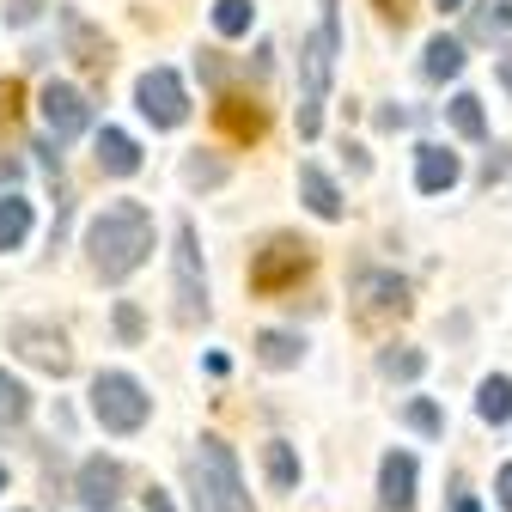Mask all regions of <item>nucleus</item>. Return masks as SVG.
Listing matches in <instances>:
<instances>
[{
    "label": "nucleus",
    "instance_id": "obj_1",
    "mask_svg": "<svg viewBox=\"0 0 512 512\" xmlns=\"http://www.w3.org/2000/svg\"><path fill=\"white\" fill-rule=\"evenodd\" d=\"M153 256V214L141 202H110L86 226V263L98 281H128Z\"/></svg>",
    "mask_w": 512,
    "mask_h": 512
},
{
    "label": "nucleus",
    "instance_id": "obj_2",
    "mask_svg": "<svg viewBox=\"0 0 512 512\" xmlns=\"http://www.w3.org/2000/svg\"><path fill=\"white\" fill-rule=\"evenodd\" d=\"M342 0H324V19L311 37H299V135L311 141L324 128V98H330V74H336V49H342Z\"/></svg>",
    "mask_w": 512,
    "mask_h": 512
},
{
    "label": "nucleus",
    "instance_id": "obj_3",
    "mask_svg": "<svg viewBox=\"0 0 512 512\" xmlns=\"http://www.w3.org/2000/svg\"><path fill=\"white\" fill-rule=\"evenodd\" d=\"M189 494H196V512H250L244 476H238V452L226 439H202V452L189 458Z\"/></svg>",
    "mask_w": 512,
    "mask_h": 512
},
{
    "label": "nucleus",
    "instance_id": "obj_4",
    "mask_svg": "<svg viewBox=\"0 0 512 512\" xmlns=\"http://www.w3.org/2000/svg\"><path fill=\"white\" fill-rule=\"evenodd\" d=\"M171 299H177V324H208V275H202V244L189 220H177L171 232Z\"/></svg>",
    "mask_w": 512,
    "mask_h": 512
},
{
    "label": "nucleus",
    "instance_id": "obj_5",
    "mask_svg": "<svg viewBox=\"0 0 512 512\" xmlns=\"http://www.w3.org/2000/svg\"><path fill=\"white\" fill-rule=\"evenodd\" d=\"M92 415L104 433H141L147 415H153V397L141 391V378L128 372H98L92 378Z\"/></svg>",
    "mask_w": 512,
    "mask_h": 512
},
{
    "label": "nucleus",
    "instance_id": "obj_6",
    "mask_svg": "<svg viewBox=\"0 0 512 512\" xmlns=\"http://www.w3.org/2000/svg\"><path fill=\"white\" fill-rule=\"evenodd\" d=\"M305 275H311V244H305V238H293V232H275L263 250L250 256V293H263V299H275V293L299 287Z\"/></svg>",
    "mask_w": 512,
    "mask_h": 512
},
{
    "label": "nucleus",
    "instance_id": "obj_7",
    "mask_svg": "<svg viewBox=\"0 0 512 512\" xmlns=\"http://www.w3.org/2000/svg\"><path fill=\"white\" fill-rule=\"evenodd\" d=\"M348 299H354L360 324H397V317H409V281L397 269H354Z\"/></svg>",
    "mask_w": 512,
    "mask_h": 512
},
{
    "label": "nucleus",
    "instance_id": "obj_8",
    "mask_svg": "<svg viewBox=\"0 0 512 512\" xmlns=\"http://www.w3.org/2000/svg\"><path fill=\"white\" fill-rule=\"evenodd\" d=\"M7 348H13L25 366L49 372V378H68V372H74L68 336H61L55 324H43V317H13V324H7Z\"/></svg>",
    "mask_w": 512,
    "mask_h": 512
},
{
    "label": "nucleus",
    "instance_id": "obj_9",
    "mask_svg": "<svg viewBox=\"0 0 512 512\" xmlns=\"http://www.w3.org/2000/svg\"><path fill=\"white\" fill-rule=\"evenodd\" d=\"M37 110H43V128H49V141H55V147H68L74 135H86V122H92L86 92L68 86V80H49V86L37 92Z\"/></svg>",
    "mask_w": 512,
    "mask_h": 512
},
{
    "label": "nucleus",
    "instance_id": "obj_10",
    "mask_svg": "<svg viewBox=\"0 0 512 512\" xmlns=\"http://www.w3.org/2000/svg\"><path fill=\"white\" fill-rule=\"evenodd\" d=\"M135 104H141V116H147L153 128H177V122L189 116V92H183V80H177L171 68H147V74L135 80Z\"/></svg>",
    "mask_w": 512,
    "mask_h": 512
},
{
    "label": "nucleus",
    "instance_id": "obj_11",
    "mask_svg": "<svg viewBox=\"0 0 512 512\" xmlns=\"http://www.w3.org/2000/svg\"><path fill=\"white\" fill-rule=\"evenodd\" d=\"M55 19H61V37H68V55L80 61V68L104 74V68H110V37H104L98 25H86V19H80L74 7H61Z\"/></svg>",
    "mask_w": 512,
    "mask_h": 512
},
{
    "label": "nucleus",
    "instance_id": "obj_12",
    "mask_svg": "<svg viewBox=\"0 0 512 512\" xmlns=\"http://www.w3.org/2000/svg\"><path fill=\"white\" fill-rule=\"evenodd\" d=\"M116 500H122V464L104 458V452L86 458V464H80V506H86V512H110Z\"/></svg>",
    "mask_w": 512,
    "mask_h": 512
},
{
    "label": "nucleus",
    "instance_id": "obj_13",
    "mask_svg": "<svg viewBox=\"0 0 512 512\" xmlns=\"http://www.w3.org/2000/svg\"><path fill=\"white\" fill-rule=\"evenodd\" d=\"M378 506L384 512H409L415 506V458L409 452H384V464H378Z\"/></svg>",
    "mask_w": 512,
    "mask_h": 512
},
{
    "label": "nucleus",
    "instance_id": "obj_14",
    "mask_svg": "<svg viewBox=\"0 0 512 512\" xmlns=\"http://www.w3.org/2000/svg\"><path fill=\"white\" fill-rule=\"evenodd\" d=\"M464 177V165H458V153H445V147H415V189L421 196H445V189H452Z\"/></svg>",
    "mask_w": 512,
    "mask_h": 512
},
{
    "label": "nucleus",
    "instance_id": "obj_15",
    "mask_svg": "<svg viewBox=\"0 0 512 512\" xmlns=\"http://www.w3.org/2000/svg\"><path fill=\"white\" fill-rule=\"evenodd\" d=\"M92 159H98L104 177H135L141 171V147H135V135H122V128H98Z\"/></svg>",
    "mask_w": 512,
    "mask_h": 512
},
{
    "label": "nucleus",
    "instance_id": "obj_16",
    "mask_svg": "<svg viewBox=\"0 0 512 512\" xmlns=\"http://www.w3.org/2000/svg\"><path fill=\"white\" fill-rule=\"evenodd\" d=\"M214 122L226 128V141H256V135H263V104L226 92V98L214 104Z\"/></svg>",
    "mask_w": 512,
    "mask_h": 512
},
{
    "label": "nucleus",
    "instance_id": "obj_17",
    "mask_svg": "<svg viewBox=\"0 0 512 512\" xmlns=\"http://www.w3.org/2000/svg\"><path fill=\"white\" fill-rule=\"evenodd\" d=\"M299 202L317 220H342V189L330 183V171H317V165H299Z\"/></svg>",
    "mask_w": 512,
    "mask_h": 512
},
{
    "label": "nucleus",
    "instance_id": "obj_18",
    "mask_svg": "<svg viewBox=\"0 0 512 512\" xmlns=\"http://www.w3.org/2000/svg\"><path fill=\"white\" fill-rule=\"evenodd\" d=\"M421 74L427 80H458L464 74V43L458 37H427V49H421Z\"/></svg>",
    "mask_w": 512,
    "mask_h": 512
},
{
    "label": "nucleus",
    "instance_id": "obj_19",
    "mask_svg": "<svg viewBox=\"0 0 512 512\" xmlns=\"http://www.w3.org/2000/svg\"><path fill=\"white\" fill-rule=\"evenodd\" d=\"M476 415H482L488 427H506V421H512V378H506V372H488V378L476 384Z\"/></svg>",
    "mask_w": 512,
    "mask_h": 512
},
{
    "label": "nucleus",
    "instance_id": "obj_20",
    "mask_svg": "<svg viewBox=\"0 0 512 512\" xmlns=\"http://www.w3.org/2000/svg\"><path fill=\"white\" fill-rule=\"evenodd\" d=\"M256 360L275 366V372H287V366L305 360V342H299L293 330H263V336H256Z\"/></svg>",
    "mask_w": 512,
    "mask_h": 512
},
{
    "label": "nucleus",
    "instance_id": "obj_21",
    "mask_svg": "<svg viewBox=\"0 0 512 512\" xmlns=\"http://www.w3.org/2000/svg\"><path fill=\"white\" fill-rule=\"evenodd\" d=\"M263 470H269V488H275V494H293V488H299V458H293L287 439H269V445H263Z\"/></svg>",
    "mask_w": 512,
    "mask_h": 512
},
{
    "label": "nucleus",
    "instance_id": "obj_22",
    "mask_svg": "<svg viewBox=\"0 0 512 512\" xmlns=\"http://www.w3.org/2000/svg\"><path fill=\"white\" fill-rule=\"evenodd\" d=\"M31 238V202L25 196H0V250H19Z\"/></svg>",
    "mask_w": 512,
    "mask_h": 512
},
{
    "label": "nucleus",
    "instance_id": "obj_23",
    "mask_svg": "<svg viewBox=\"0 0 512 512\" xmlns=\"http://www.w3.org/2000/svg\"><path fill=\"white\" fill-rule=\"evenodd\" d=\"M445 110H452V128H458L464 141H482V135H488V116H482V98H476V92H458Z\"/></svg>",
    "mask_w": 512,
    "mask_h": 512
},
{
    "label": "nucleus",
    "instance_id": "obj_24",
    "mask_svg": "<svg viewBox=\"0 0 512 512\" xmlns=\"http://www.w3.org/2000/svg\"><path fill=\"white\" fill-rule=\"evenodd\" d=\"M256 19V0H214V31L220 37H244Z\"/></svg>",
    "mask_w": 512,
    "mask_h": 512
},
{
    "label": "nucleus",
    "instance_id": "obj_25",
    "mask_svg": "<svg viewBox=\"0 0 512 512\" xmlns=\"http://www.w3.org/2000/svg\"><path fill=\"white\" fill-rule=\"evenodd\" d=\"M183 183H189V189H214V183H226V159H214V153H189V159H183Z\"/></svg>",
    "mask_w": 512,
    "mask_h": 512
},
{
    "label": "nucleus",
    "instance_id": "obj_26",
    "mask_svg": "<svg viewBox=\"0 0 512 512\" xmlns=\"http://www.w3.org/2000/svg\"><path fill=\"white\" fill-rule=\"evenodd\" d=\"M421 366H427L421 348H378V372L384 378H421Z\"/></svg>",
    "mask_w": 512,
    "mask_h": 512
},
{
    "label": "nucleus",
    "instance_id": "obj_27",
    "mask_svg": "<svg viewBox=\"0 0 512 512\" xmlns=\"http://www.w3.org/2000/svg\"><path fill=\"white\" fill-rule=\"evenodd\" d=\"M470 31H476V37H500V31H512V0H482V7L470 13Z\"/></svg>",
    "mask_w": 512,
    "mask_h": 512
},
{
    "label": "nucleus",
    "instance_id": "obj_28",
    "mask_svg": "<svg viewBox=\"0 0 512 512\" xmlns=\"http://www.w3.org/2000/svg\"><path fill=\"white\" fill-rule=\"evenodd\" d=\"M25 409H31V391H25L19 378H7V372H0V427L25 421Z\"/></svg>",
    "mask_w": 512,
    "mask_h": 512
},
{
    "label": "nucleus",
    "instance_id": "obj_29",
    "mask_svg": "<svg viewBox=\"0 0 512 512\" xmlns=\"http://www.w3.org/2000/svg\"><path fill=\"white\" fill-rule=\"evenodd\" d=\"M409 427H415V433H427V439H433V433H445V415H439V403L415 397V403H409Z\"/></svg>",
    "mask_w": 512,
    "mask_h": 512
},
{
    "label": "nucleus",
    "instance_id": "obj_30",
    "mask_svg": "<svg viewBox=\"0 0 512 512\" xmlns=\"http://www.w3.org/2000/svg\"><path fill=\"white\" fill-rule=\"evenodd\" d=\"M141 330H147V317L128 305V299H116V336H122V342H141Z\"/></svg>",
    "mask_w": 512,
    "mask_h": 512
},
{
    "label": "nucleus",
    "instance_id": "obj_31",
    "mask_svg": "<svg viewBox=\"0 0 512 512\" xmlns=\"http://www.w3.org/2000/svg\"><path fill=\"white\" fill-rule=\"evenodd\" d=\"M372 7H378V19H384V25H397V31H403V25H409V13H415V0H372Z\"/></svg>",
    "mask_w": 512,
    "mask_h": 512
},
{
    "label": "nucleus",
    "instance_id": "obj_32",
    "mask_svg": "<svg viewBox=\"0 0 512 512\" xmlns=\"http://www.w3.org/2000/svg\"><path fill=\"white\" fill-rule=\"evenodd\" d=\"M494 177H512V147H494V153H488V165H482V183H494Z\"/></svg>",
    "mask_w": 512,
    "mask_h": 512
},
{
    "label": "nucleus",
    "instance_id": "obj_33",
    "mask_svg": "<svg viewBox=\"0 0 512 512\" xmlns=\"http://www.w3.org/2000/svg\"><path fill=\"white\" fill-rule=\"evenodd\" d=\"M13 116H19V80H0V122L13 128Z\"/></svg>",
    "mask_w": 512,
    "mask_h": 512
},
{
    "label": "nucleus",
    "instance_id": "obj_34",
    "mask_svg": "<svg viewBox=\"0 0 512 512\" xmlns=\"http://www.w3.org/2000/svg\"><path fill=\"white\" fill-rule=\"evenodd\" d=\"M494 500L512 512V464H500V476H494Z\"/></svg>",
    "mask_w": 512,
    "mask_h": 512
},
{
    "label": "nucleus",
    "instance_id": "obj_35",
    "mask_svg": "<svg viewBox=\"0 0 512 512\" xmlns=\"http://www.w3.org/2000/svg\"><path fill=\"white\" fill-rule=\"evenodd\" d=\"M494 74H500V86H506V92H512V43H506V49H500V55H494Z\"/></svg>",
    "mask_w": 512,
    "mask_h": 512
},
{
    "label": "nucleus",
    "instance_id": "obj_36",
    "mask_svg": "<svg viewBox=\"0 0 512 512\" xmlns=\"http://www.w3.org/2000/svg\"><path fill=\"white\" fill-rule=\"evenodd\" d=\"M452 512H482V506H476V494H470V488H464V482H458V488H452Z\"/></svg>",
    "mask_w": 512,
    "mask_h": 512
},
{
    "label": "nucleus",
    "instance_id": "obj_37",
    "mask_svg": "<svg viewBox=\"0 0 512 512\" xmlns=\"http://www.w3.org/2000/svg\"><path fill=\"white\" fill-rule=\"evenodd\" d=\"M147 512H177V506H171V494H165V488H147Z\"/></svg>",
    "mask_w": 512,
    "mask_h": 512
},
{
    "label": "nucleus",
    "instance_id": "obj_38",
    "mask_svg": "<svg viewBox=\"0 0 512 512\" xmlns=\"http://www.w3.org/2000/svg\"><path fill=\"white\" fill-rule=\"evenodd\" d=\"M31 13H37V0H13V7H7V19H13V25H25Z\"/></svg>",
    "mask_w": 512,
    "mask_h": 512
},
{
    "label": "nucleus",
    "instance_id": "obj_39",
    "mask_svg": "<svg viewBox=\"0 0 512 512\" xmlns=\"http://www.w3.org/2000/svg\"><path fill=\"white\" fill-rule=\"evenodd\" d=\"M433 7H439V13H452V7H464V0H433Z\"/></svg>",
    "mask_w": 512,
    "mask_h": 512
},
{
    "label": "nucleus",
    "instance_id": "obj_40",
    "mask_svg": "<svg viewBox=\"0 0 512 512\" xmlns=\"http://www.w3.org/2000/svg\"><path fill=\"white\" fill-rule=\"evenodd\" d=\"M0 482H7V464H0Z\"/></svg>",
    "mask_w": 512,
    "mask_h": 512
}]
</instances>
